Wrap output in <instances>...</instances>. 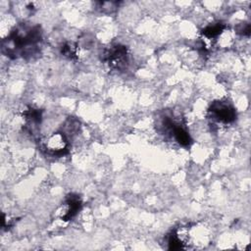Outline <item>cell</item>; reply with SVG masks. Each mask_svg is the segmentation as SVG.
Instances as JSON below:
<instances>
[{"instance_id":"cell-1","label":"cell","mask_w":251,"mask_h":251,"mask_svg":"<svg viewBox=\"0 0 251 251\" xmlns=\"http://www.w3.org/2000/svg\"><path fill=\"white\" fill-rule=\"evenodd\" d=\"M41 30L37 25H20L7 37L3 43V52L10 57H31L38 51L41 41Z\"/></svg>"},{"instance_id":"cell-2","label":"cell","mask_w":251,"mask_h":251,"mask_svg":"<svg viewBox=\"0 0 251 251\" xmlns=\"http://www.w3.org/2000/svg\"><path fill=\"white\" fill-rule=\"evenodd\" d=\"M209 118L217 124L227 125L236 118L234 107L227 100H218L212 103L208 110Z\"/></svg>"},{"instance_id":"cell-4","label":"cell","mask_w":251,"mask_h":251,"mask_svg":"<svg viewBox=\"0 0 251 251\" xmlns=\"http://www.w3.org/2000/svg\"><path fill=\"white\" fill-rule=\"evenodd\" d=\"M44 148L46 152L52 156L65 155L69 148V140L67 135L62 131H57L50 134L44 142Z\"/></svg>"},{"instance_id":"cell-3","label":"cell","mask_w":251,"mask_h":251,"mask_svg":"<svg viewBox=\"0 0 251 251\" xmlns=\"http://www.w3.org/2000/svg\"><path fill=\"white\" fill-rule=\"evenodd\" d=\"M103 60L114 70H124L128 63L127 49L124 45H114L106 50Z\"/></svg>"},{"instance_id":"cell-7","label":"cell","mask_w":251,"mask_h":251,"mask_svg":"<svg viewBox=\"0 0 251 251\" xmlns=\"http://www.w3.org/2000/svg\"><path fill=\"white\" fill-rule=\"evenodd\" d=\"M23 116H24L25 120L26 121V124L28 126H35L36 125H38L40 123L41 111L36 108L28 107L24 111Z\"/></svg>"},{"instance_id":"cell-5","label":"cell","mask_w":251,"mask_h":251,"mask_svg":"<svg viewBox=\"0 0 251 251\" xmlns=\"http://www.w3.org/2000/svg\"><path fill=\"white\" fill-rule=\"evenodd\" d=\"M81 201L77 195L71 194L68 196L66 201L58 208L56 215L57 217L64 222L72 220L80 210Z\"/></svg>"},{"instance_id":"cell-6","label":"cell","mask_w":251,"mask_h":251,"mask_svg":"<svg viewBox=\"0 0 251 251\" xmlns=\"http://www.w3.org/2000/svg\"><path fill=\"white\" fill-rule=\"evenodd\" d=\"M226 25L223 23H215L207 25L203 30H202V35L203 38L206 40V42L212 43V41L216 40L225 30Z\"/></svg>"},{"instance_id":"cell-8","label":"cell","mask_w":251,"mask_h":251,"mask_svg":"<svg viewBox=\"0 0 251 251\" xmlns=\"http://www.w3.org/2000/svg\"><path fill=\"white\" fill-rule=\"evenodd\" d=\"M76 45L75 43H66L62 47V54L70 59L76 57Z\"/></svg>"}]
</instances>
